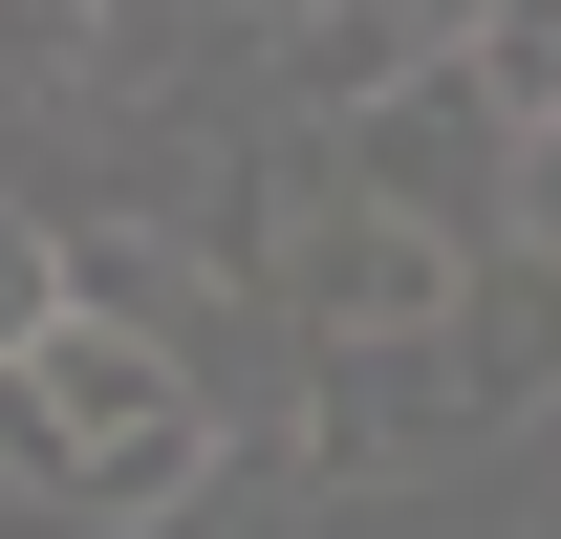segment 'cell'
<instances>
[{"label": "cell", "mask_w": 561, "mask_h": 539, "mask_svg": "<svg viewBox=\"0 0 561 539\" xmlns=\"http://www.w3.org/2000/svg\"><path fill=\"white\" fill-rule=\"evenodd\" d=\"M540 324H561V260H518V324L476 302V324H432V345L302 367V454H324V474H454L496 410H540V389H561V345H540Z\"/></svg>", "instance_id": "cell-1"}, {"label": "cell", "mask_w": 561, "mask_h": 539, "mask_svg": "<svg viewBox=\"0 0 561 539\" xmlns=\"http://www.w3.org/2000/svg\"><path fill=\"white\" fill-rule=\"evenodd\" d=\"M496 302V238H454V216L411 195H346V173H302L280 195V324H302V367H367V345H432Z\"/></svg>", "instance_id": "cell-2"}, {"label": "cell", "mask_w": 561, "mask_h": 539, "mask_svg": "<svg viewBox=\"0 0 561 539\" xmlns=\"http://www.w3.org/2000/svg\"><path fill=\"white\" fill-rule=\"evenodd\" d=\"M476 44H496V0H280V87H302L324 130H367V108L454 87Z\"/></svg>", "instance_id": "cell-3"}, {"label": "cell", "mask_w": 561, "mask_h": 539, "mask_svg": "<svg viewBox=\"0 0 561 539\" xmlns=\"http://www.w3.org/2000/svg\"><path fill=\"white\" fill-rule=\"evenodd\" d=\"M346 195H411V216H454V238H496V195H518L496 87L454 66V87H411V108H367V130H346Z\"/></svg>", "instance_id": "cell-4"}, {"label": "cell", "mask_w": 561, "mask_h": 539, "mask_svg": "<svg viewBox=\"0 0 561 539\" xmlns=\"http://www.w3.org/2000/svg\"><path fill=\"white\" fill-rule=\"evenodd\" d=\"M302 474H324L302 432H260V454H216L195 496H173V539H302Z\"/></svg>", "instance_id": "cell-5"}, {"label": "cell", "mask_w": 561, "mask_h": 539, "mask_svg": "<svg viewBox=\"0 0 561 539\" xmlns=\"http://www.w3.org/2000/svg\"><path fill=\"white\" fill-rule=\"evenodd\" d=\"M66 324H87V302H66V216H22V195H0V367H44Z\"/></svg>", "instance_id": "cell-6"}, {"label": "cell", "mask_w": 561, "mask_h": 539, "mask_svg": "<svg viewBox=\"0 0 561 539\" xmlns=\"http://www.w3.org/2000/svg\"><path fill=\"white\" fill-rule=\"evenodd\" d=\"M0 496H44V518H87V432L44 367H0Z\"/></svg>", "instance_id": "cell-7"}, {"label": "cell", "mask_w": 561, "mask_h": 539, "mask_svg": "<svg viewBox=\"0 0 561 539\" xmlns=\"http://www.w3.org/2000/svg\"><path fill=\"white\" fill-rule=\"evenodd\" d=\"M476 87H496V130H561V0H496Z\"/></svg>", "instance_id": "cell-8"}]
</instances>
